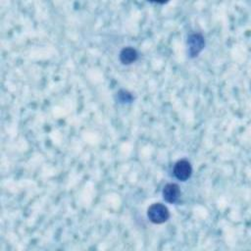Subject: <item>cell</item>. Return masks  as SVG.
Instances as JSON below:
<instances>
[{
	"instance_id": "277c9868",
	"label": "cell",
	"mask_w": 251,
	"mask_h": 251,
	"mask_svg": "<svg viewBox=\"0 0 251 251\" xmlns=\"http://www.w3.org/2000/svg\"><path fill=\"white\" fill-rule=\"evenodd\" d=\"M180 189L179 186L176 183H167L162 191V195L163 198L166 202L170 203V204H175L178 201L179 197H180Z\"/></svg>"
},
{
	"instance_id": "7a4b0ae2",
	"label": "cell",
	"mask_w": 251,
	"mask_h": 251,
	"mask_svg": "<svg viewBox=\"0 0 251 251\" xmlns=\"http://www.w3.org/2000/svg\"><path fill=\"white\" fill-rule=\"evenodd\" d=\"M173 173H174V176L176 179H178L180 181H185L192 175L191 164L185 159L178 160L174 166Z\"/></svg>"
},
{
	"instance_id": "5b68a950",
	"label": "cell",
	"mask_w": 251,
	"mask_h": 251,
	"mask_svg": "<svg viewBox=\"0 0 251 251\" xmlns=\"http://www.w3.org/2000/svg\"><path fill=\"white\" fill-rule=\"evenodd\" d=\"M119 58L123 65H130L138 59V53L133 47L127 46L121 50Z\"/></svg>"
},
{
	"instance_id": "8992f818",
	"label": "cell",
	"mask_w": 251,
	"mask_h": 251,
	"mask_svg": "<svg viewBox=\"0 0 251 251\" xmlns=\"http://www.w3.org/2000/svg\"><path fill=\"white\" fill-rule=\"evenodd\" d=\"M123 93H124V94H122L121 91H120L119 93H117V94H118V97H123V99L120 100L122 103L130 102V101L132 100V96L130 95V93H128L127 91H125V90H123Z\"/></svg>"
},
{
	"instance_id": "6da1fadb",
	"label": "cell",
	"mask_w": 251,
	"mask_h": 251,
	"mask_svg": "<svg viewBox=\"0 0 251 251\" xmlns=\"http://www.w3.org/2000/svg\"><path fill=\"white\" fill-rule=\"evenodd\" d=\"M147 217L151 223L161 225L169 220L170 211L164 204L154 203L147 209Z\"/></svg>"
},
{
	"instance_id": "3957f363",
	"label": "cell",
	"mask_w": 251,
	"mask_h": 251,
	"mask_svg": "<svg viewBox=\"0 0 251 251\" xmlns=\"http://www.w3.org/2000/svg\"><path fill=\"white\" fill-rule=\"evenodd\" d=\"M187 46L188 53L191 58L197 57L198 54L203 50L205 46V40L202 34L200 33H192L187 38Z\"/></svg>"
}]
</instances>
